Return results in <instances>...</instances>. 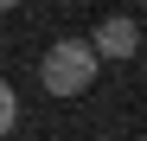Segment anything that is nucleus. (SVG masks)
Returning <instances> with one entry per match:
<instances>
[{
  "mask_svg": "<svg viewBox=\"0 0 147 141\" xmlns=\"http://www.w3.org/2000/svg\"><path fill=\"white\" fill-rule=\"evenodd\" d=\"M96 70H102V58L90 52V39H58L51 52L38 58V83H45V96L70 103V96H83L96 83Z\"/></svg>",
  "mask_w": 147,
  "mask_h": 141,
  "instance_id": "f257e3e1",
  "label": "nucleus"
},
{
  "mask_svg": "<svg viewBox=\"0 0 147 141\" xmlns=\"http://www.w3.org/2000/svg\"><path fill=\"white\" fill-rule=\"evenodd\" d=\"M90 52H96V58H109V64H128V58L141 52V26H134L128 13H109L102 26L90 32Z\"/></svg>",
  "mask_w": 147,
  "mask_h": 141,
  "instance_id": "f03ea898",
  "label": "nucleus"
},
{
  "mask_svg": "<svg viewBox=\"0 0 147 141\" xmlns=\"http://www.w3.org/2000/svg\"><path fill=\"white\" fill-rule=\"evenodd\" d=\"M13 128H19V96H13V83L0 77V141H7Z\"/></svg>",
  "mask_w": 147,
  "mask_h": 141,
  "instance_id": "7ed1b4c3",
  "label": "nucleus"
},
{
  "mask_svg": "<svg viewBox=\"0 0 147 141\" xmlns=\"http://www.w3.org/2000/svg\"><path fill=\"white\" fill-rule=\"evenodd\" d=\"M13 7H19V0H0V13H13Z\"/></svg>",
  "mask_w": 147,
  "mask_h": 141,
  "instance_id": "20e7f679",
  "label": "nucleus"
}]
</instances>
